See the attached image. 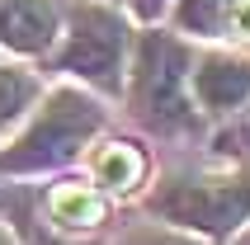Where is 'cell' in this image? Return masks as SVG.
<instances>
[{
    "label": "cell",
    "instance_id": "obj_1",
    "mask_svg": "<svg viewBox=\"0 0 250 245\" xmlns=\"http://www.w3.org/2000/svg\"><path fill=\"white\" fill-rule=\"evenodd\" d=\"M189 66H194V47L180 33L146 24L132 38L118 99L142 132L161 137V142H198L208 132V118L198 113L194 90H189Z\"/></svg>",
    "mask_w": 250,
    "mask_h": 245
},
{
    "label": "cell",
    "instance_id": "obj_2",
    "mask_svg": "<svg viewBox=\"0 0 250 245\" xmlns=\"http://www.w3.org/2000/svg\"><path fill=\"white\" fill-rule=\"evenodd\" d=\"M109 127V109L99 104L95 90L85 85H57L19 118V132L0 146V175L10 179H33V175H57L95 146V137Z\"/></svg>",
    "mask_w": 250,
    "mask_h": 245
},
{
    "label": "cell",
    "instance_id": "obj_3",
    "mask_svg": "<svg viewBox=\"0 0 250 245\" xmlns=\"http://www.w3.org/2000/svg\"><path fill=\"white\" fill-rule=\"evenodd\" d=\"M142 207L156 222L198 231L208 241H231L250 226V161L194 165V170H170L146 189Z\"/></svg>",
    "mask_w": 250,
    "mask_h": 245
},
{
    "label": "cell",
    "instance_id": "obj_4",
    "mask_svg": "<svg viewBox=\"0 0 250 245\" xmlns=\"http://www.w3.org/2000/svg\"><path fill=\"white\" fill-rule=\"evenodd\" d=\"M127 52H132V28L123 10L109 0H62V33H57L52 71L81 81L104 99L123 95Z\"/></svg>",
    "mask_w": 250,
    "mask_h": 245
},
{
    "label": "cell",
    "instance_id": "obj_5",
    "mask_svg": "<svg viewBox=\"0 0 250 245\" xmlns=\"http://www.w3.org/2000/svg\"><path fill=\"white\" fill-rule=\"evenodd\" d=\"M189 90H194V104L208 122H217V127L231 122L250 104V52H241V47L194 52Z\"/></svg>",
    "mask_w": 250,
    "mask_h": 245
},
{
    "label": "cell",
    "instance_id": "obj_6",
    "mask_svg": "<svg viewBox=\"0 0 250 245\" xmlns=\"http://www.w3.org/2000/svg\"><path fill=\"white\" fill-rule=\"evenodd\" d=\"M109 207H113V198L104 189H95L90 179H57L52 189L42 193L38 212H42V222H47L52 231L90 241V236L109 222Z\"/></svg>",
    "mask_w": 250,
    "mask_h": 245
},
{
    "label": "cell",
    "instance_id": "obj_7",
    "mask_svg": "<svg viewBox=\"0 0 250 245\" xmlns=\"http://www.w3.org/2000/svg\"><path fill=\"white\" fill-rule=\"evenodd\" d=\"M62 33V0H0V52L47 57Z\"/></svg>",
    "mask_w": 250,
    "mask_h": 245
},
{
    "label": "cell",
    "instance_id": "obj_8",
    "mask_svg": "<svg viewBox=\"0 0 250 245\" xmlns=\"http://www.w3.org/2000/svg\"><path fill=\"white\" fill-rule=\"evenodd\" d=\"M81 161L90 165V184L104 189L109 198H132L151 179V156L137 142H127V137H104V142L95 137V146L85 151Z\"/></svg>",
    "mask_w": 250,
    "mask_h": 245
},
{
    "label": "cell",
    "instance_id": "obj_9",
    "mask_svg": "<svg viewBox=\"0 0 250 245\" xmlns=\"http://www.w3.org/2000/svg\"><path fill=\"white\" fill-rule=\"evenodd\" d=\"M38 95H42V85L33 71L0 61V127H19V118L38 104Z\"/></svg>",
    "mask_w": 250,
    "mask_h": 245
},
{
    "label": "cell",
    "instance_id": "obj_10",
    "mask_svg": "<svg viewBox=\"0 0 250 245\" xmlns=\"http://www.w3.org/2000/svg\"><path fill=\"white\" fill-rule=\"evenodd\" d=\"M10 217H14V236H19V245H95V241H81V236H62V231H52L33 203H14V207H10Z\"/></svg>",
    "mask_w": 250,
    "mask_h": 245
},
{
    "label": "cell",
    "instance_id": "obj_11",
    "mask_svg": "<svg viewBox=\"0 0 250 245\" xmlns=\"http://www.w3.org/2000/svg\"><path fill=\"white\" fill-rule=\"evenodd\" d=\"M217 156H227V161H250V104L231 122H222V132H217Z\"/></svg>",
    "mask_w": 250,
    "mask_h": 245
},
{
    "label": "cell",
    "instance_id": "obj_12",
    "mask_svg": "<svg viewBox=\"0 0 250 245\" xmlns=\"http://www.w3.org/2000/svg\"><path fill=\"white\" fill-rule=\"evenodd\" d=\"M127 5H132V14H137L142 24H161V19L170 14V5H175V0H127Z\"/></svg>",
    "mask_w": 250,
    "mask_h": 245
},
{
    "label": "cell",
    "instance_id": "obj_13",
    "mask_svg": "<svg viewBox=\"0 0 250 245\" xmlns=\"http://www.w3.org/2000/svg\"><path fill=\"white\" fill-rule=\"evenodd\" d=\"M0 245H19V236H14V226L5 217H0Z\"/></svg>",
    "mask_w": 250,
    "mask_h": 245
},
{
    "label": "cell",
    "instance_id": "obj_14",
    "mask_svg": "<svg viewBox=\"0 0 250 245\" xmlns=\"http://www.w3.org/2000/svg\"><path fill=\"white\" fill-rule=\"evenodd\" d=\"M109 5H118V0H109Z\"/></svg>",
    "mask_w": 250,
    "mask_h": 245
}]
</instances>
